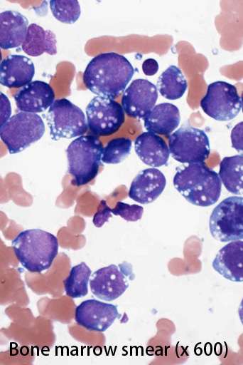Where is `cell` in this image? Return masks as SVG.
<instances>
[{
    "label": "cell",
    "instance_id": "6da1fadb",
    "mask_svg": "<svg viewBox=\"0 0 243 365\" xmlns=\"http://www.w3.org/2000/svg\"><path fill=\"white\" fill-rule=\"evenodd\" d=\"M134 73V68L125 56L115 52L102 53L87 64L82 80L97 96L115 99L124 92Z\"/></svg>",
    "mask_w": 243,
    "mask_h": 365
},
{
    "label": "cell",
    "instance_id": "7a4b0ae2",
    "mask_svg": "<svg viewBox=\"0 0 243 365\" xmlns=\"http://www.w3.org/2000/svg\"><path fill=\"white\" fill-rule=\"evenodd\" d=\"M176 170L173 185L188 202L200 207L210 206L217 202L222 181L205 162L190 163Z\"/></svg>",
    "mask_w": 243,
    "mask_h": 365
},
{
    "label": "cell",
    "instance_id": "3957f363",
    "mask_svg": "<svg viewBox=\"0 0 243 365\" xmlns=\"http://www.w3.org/2000/svg\"><path fill=\"white\" fill-rule=\"evenodd\" d=\"M11 246L21 265L35 273L49 269L58 252V238L40 229L21 232L12 241Z\"/></svg>",
    "mask_w": 243,
    "mask_h": 365
},
{
    "label": "cell",
    "instance_id": "277c9868",
    "mask_svg": "<svg viewBox=\"0 0 243 365\" xmlns=\"http://www.w3.org/2000/svg\"><path fill=\"white\" fill-rule=\"evenodd\" d=\"M103 145L98 138L81 135L73 140L66 149L68 173L73 177L72 184H87L98 174L102 166Z\"/></svg>",
    "mask_w": 243,
    "mask_h": 365
},
{
    "label": "cell",
    "instance_id": "5b68a950",
    "mask_svg": "<svg viewBox=\"0 0 243 365\" xmlns=\"http://www.w3.org/2000/svg\"><path fill=\"white\" fill-rule=\"evenodd\" d=\"M45 133L40 115L21 111L1 127L0 136L10 154L20 153L39 140Z\"/></svg>",
    "mask_w": 243,
    "mask_h": 365
},
{
    "label": "cell",
    "instance_id": "8992f818",
    "mask_svg": "<svg viewBox=\"0 0 243 365\" xmlns=\"http://www.w3.org/2000/svg\"><path fill=\"white\" fill-rule=\"evenodd\" d=\"M46 120L53 140L81 136L88 128L82 109L66 98L53 102L46 113Z\"/></svg>",
    "mask_w": 243,
    "mask_h": 365
},
{
    "label": "cell",
    "instance_id": "52a82bcc",
    "mask_svg": "<svg viewBox=\"0 0 243 365\" xmlns=\"http://www.w3.org/2000/svg\"><path fill=\"white\" fill-rule=\"evenodd\" d=\"M209 227L220 242L243 240V197L230 196L220 202L211 213Z\"/></svg>",
    "mask_w": 243,
    "mask_h": 365
},
{
    "label": "cell",
    "instance_id": "ba28073f",
    "mask_svg": "<svg viewBox=\"0 0 243 365\" xmlns=\"http://www.w3.org/2000/svg\"><path fill=\"white\" fill-rule=\"evenodd\" d=\"M168 146L172 158L181 163L204 162L210 153L207 134L190 125L182 126L169 135Z\"/></svg>",
    "mask_w": 243,
    "mask_h": 365
},
{
    "label": "cell",
    "instance_id": "9c48e42d",
    "mask_svg": "<svg viewBox=\"0 0 243 365\" xmlns=\"http://www.w3.org/2000/svg\"><path fill=\"white\" fill-rule=\"evenodd\" d=\"M200 105L209 117L218 121H228L239 114L242 100L235 86L217 81L207 86L206 94Z\"/></svg>",
    "mask_w": 243,
    "mask_h": 365
},
{
    "label": "cell",
    "instance_id": "30bf717a",
    "mask_svg": "<svg viewBox=\"0 0 243 365\" xmlns=\"http://www.w3.org/2000/svg\"><path fill=\"white\" fill-rule=\"evenodd\" d=\"M85 112L88 127L96 136L114 134L125 120L124 109L118 102L100 96L90 101Z\"/></svg>",
    "mask_w": 243,
    "mask_h": 365
},
{
    "label": "cell",
    "instance_id": "8fae6325",
    "mask_svg": "<svg viewBox=\"0 0 243 365\" xmlns=\"http://www.w3.org/2000/svg\"><path fill=\"white\" fill-rule=\"evenodd\" d=\"M131 268L130 264L124 262L119 266L110 264L96 270L90 279L92 293L107 302L117 299L129 287L126 274L132 273Z\"/></svg>",
    "mask_w": 243,
    "mask_h": 365
},
{
    "label": "cell",
    "instance_id": "7c38bea8",
    "mask_svg": "<svg viewBox=\"0 0 243 365\" xmlns=\"http://www.w3.org/2000/svg\"><path fill=\"white\" fill-rule=\"evenodd\" d=\"M158 97V89L153 83L147 79H135L125 89L122 106L128 116L139 120L153 109Z\"/></svg>",
    "mask_w": 243,
    "mask_h": 365
},
{
    "label": "cell",
    "instance_id": "4fadbf2b",
    "mask_svg": "<svg viewBox=\"0 0 243 365\" xmlns=\"http://www.w3.org/2000/svg\"><path fill=\"white\" fill-rule=\"evenodd\" d=\"M120 317L117 305L94 299L83 301L75 311V322L92 331H105Z\"/></svg>",
    "mask_w": 243,
    "mask_h": 365
},
{
    "label": "cell",
    "instance_id": "5bb4252c",
    "mask_svg": "<svg viewBox=\"0 0 243 365\" xmlns=\"http://www.w3.org/2000/svg\"><path fill=\"white\" fill-rule=\"evenodd\" d=\"M14 101L21 111L42 113L55 101V93L46 82L34 81L18 91L14 96Z\"/></svg>",
    "mask_w": 243,
    "mask_h": 365
},
{
    "label": "cell",
    "instance_id": "9a60e30c",
    "mask_svg": "<svg viewBox=\"0 0 243 365\" xmlns=\"http://www.w3.org/2000/svg\"><path fill=\"white\" fill-rule=\"evenodd\" d=\"M166 180L161 171L146 168L140 171L132 180L129 197L141 204H148L156 200L163 192Z\"/></svg>",
    "mask_w": 243,
    "mask_h": 365
},
{
    "label": "cell",
    "instance_id": "2e32d148",
    "mask_svg": "<svg viewBox=\"0 0 243 365\" xmlns=\"http://www.w3.org/2000/svg\"><path fill=\"white\" fill-rule=\"evenodd\" d=\"M34 74L33 61L23 55H9L0 65V83L9 88L27 85L31 83Z\"/></svg>",
    "mask_w": 243,
    "mask_h": 365
},
{
    "label": "cell",
    "instance_id": "e0dca14e",
    "mask_svg": "<svg viewBox=\"0 0 243 365\" xmlns=\"http://www.w3.org/2000/svg\"><path fill=\"white\" fill-rule=\"evenodd\" d=\"M212 267L230 281L243 282V241H232L217 253Z\"/></svg>",
    "mask_w": 243,
    "mask_h": 365
},
{
    "label": "cell",
    "instance_id": "ac0fdd59",
    "mask_svg": "<svg viewBox=\"0 0 243 365\" xmlns=\"http://www.w3.org/2000/svg\"><path fill=\"white\" fill-rule=\"evenodd\" d=\"M134 149L140 160L146 165L156 168L166 165L170 156L165 140L152 132H144L135 140Z\"/></svg>",
    "mask_w": 243,
    "mask_h": 365
},
{
    "label": "cell",
    "instance_id": "d6986e66",
    "mask_svg": "<svg viewBox=\"0 0 243 365\" xmlns=\"http://www.w3.org/2000/svg\"><path fill=\"white\" fill-rule=\"evenodd\" d=\"M28 20L21 13L7 10L0 14V46L4 50L16 48L25 41Z\"/></svg>",
    "mask_w": 243,
    "mask_h": 365
},
{
    "label": "cell",
    "instance_id": "ffe728a7",
    "mask_svg": "<svg viewBox=\"0 0 243 365\" xmlns=\"http://www.w3.org/2000/svg\"><path fill=\"white\" fill-rule=\"evenodd\" d=\"M180 115L178 107L170 103L155 106L144 118V128L148 131L169 136L179 125Z\"/></svg>",
    "mask_w": 243,
    "mask_h": 365
},
{
    "label": "cell",
    "instance_id": "44dd1931",
    "mask_svg": "<svg viewBox=\"0 0 243 365\" xmlns=\"http://www.w3.org/2000/svg\"><path fill=\"white\" fill-rule=\"evenodd\" d=\"M56 44V37L52 31L44 30L40 26L33 23L28 28L21 48L31 56H38L43 53L53 56L57 53Z\"/></svg>",
    "mask_w": 243,
    "mask_h": 365
},
{
    "label": "cell",
    "instance_id": "7402d4cb",
    "mask_svg": "<svg viewBox=\"0 0 243 365\" xmlns=\"http://www.w3.org/2000/svg\"><path fill=\"white\" fill-rule=\"evenodd\" d=\"M219 176L228 192L243 194V155L225 157L220 163Z\"/></svg>",
    "mask_w": 243,
    "mask_h": 365
},
{
    "label": "cell",
    "instance_id": "603a6c76",
    "mask_svg": "<svg viewBox=\"0 0 243 365\" xmlns=\"http://www.w3.org/2000/svg\"><path fill=\"white\" fill-rule=\"evenodd\" d=\"M157 88L161 95L168 100H177L185 93L188 84L181 70L171 65L158 78Z\"/></svg>",
    "mask_w": 243,
    "mask_h": 365
},
{
    "label": "cell",
    "instance_id": "cb8c5ba5",
    "mask_svg": "<svg viewBox=\"0 0 243 365\" xmlns=\"http://www.w3.org/2000/svg\"><path fill=\"white\" fill-rule=\"evenodd\" d=\"M91 274V269L84 262L72 267L69 275L63 282L65 294L71 298L86 296Z\"/></svg>",
    "mask_w": 243,
    "mask_h": 365
},
{
    "label": "cell",
    "instance_id": "d4e9b609",
    "mask_svg": "<svg viewBox=\"0 0 243 365\" xmlns=\"http://www.w3.org/2000/svg\"><path fill=\"white\" fill-rule=\"evenodd\" d=\"M132 141L127 138H117L109 141L104 148L102 161L107 164H118L131 153Z\"/></svg>",
    "mask_w": 243,
    "mask_h": 365
},
{
    "label": "cell",
    "instance_id": "484cf974",
    "mask_svg": "<svg viewBox=\"0 0 243 365\" xmlns=\"http://www.w3.org/2000/svg\"><path fill=\"white\" fill-rule=\"evenodd\" d=\"M50 8L58 21L68 24L75 23L81 13L80 4L76 0H50Z\"/></svg>",
    "mask_w": 243,
    "mask_h": 365
},
{
    "label": "cell",
    "instance_id": "4316f807",
    "mask_svg": "<svg viewBox=\"0 0 243 365\" xmlns=\"http://www.w3.org/2000/svg\"><path fill=\"white\" fill-rule=\"evenodd\" d=\"M112 213L119 215L128 222H136L140 220L144 213V207L138 205H129L123 202H117Z\"/></svg>",
    "mask_w": 243,
    "mask_h": 365
},
{
    "label": "cell",
    "instance_id": "83f0119b",
    "mask_svg": "<svg viewBox=\"0 0 243 365\" xmlns=\"http://www.w3.org/2000/svg\"><path fill=\"white\" fill-rule=\"evenodd\" d=\"M112 209L107 205L104 200H101L97 210L94 215L92 222L97 227H101L112 217Z\"/></svg>",
    "mask_w": 243,
    "mask_h": 365
},
{
    "label": "cell",
    "instance_id": "f1b7e54d",
    "mask_svg": "<svg viewBox=\"0 0 243 365\" xmlns=\"http://www.w3.org/2000/svg\"><path fill=\"white\" fill-rule=\"evenodd\" d=\"M232 147L241 155H243V121L238 123L232 130Z\"/></svg>",
    "mask_w": 243,
    "mask_h": 365
},
{
    "label": "cell",
    "instance_id": "f546056e",
    "mask_svg": "<svg viewBox=\"0 0 243 365\" xmlns=\"http://www.w3.org/2000/svg\"><path fill=\"white\" fill-rule=\"evenodd\" d=\"M1 127L10 118L11 113V105L7 97L1 93Z\"/></svg>",
    "mask_w": 243,
    "mask_h": 365
},
{
    "label": "cell",
    "instance_id": "4dcf8cb0",
    "mask_svg": "<svg viewBox=\"0 0 243 365\" xmlns=\"http://www.w3.org/2000/svg\"><path fill=\"white\" fill-rule=\"evenodd\" d=\"M142 71L146 76H153L158 71V63L153 58H147L142 63Z\"/></svg>",
    "mask_w": 243,
    "mask_h": 365
},
{
    "label": "cell",
    "instance_id": "1f68e13d",
    "mask_svg": "<svg viewBox=\"0 0 243 365\" xmlns=\"http://www.w3.org/2000/svg\"><path fill=\"white\" fill-rule=\"evenodd\" d=\"M238 314H239V317L240 319V321L243 325V298L241 301V303H240L239 309H238Z\"/></svg>",
    "mask_w": 243,
    "mask_h": 365
},
{
    "label": "cell",
    "instance_id": "d6a6232c",
    "mask_svg": "<svg viewBox=\"0 0 243 365\" xmlns=\"http://www.w3.org/2000/svg\"><path fill=\"white\" fill-rule=\"evenodd\" d=\"M241 100H242V113H243V92H242V94L241 96Z\"/></svg>",
    "mask_w": 243,
    "mask_h": 365
}]
</instances>
